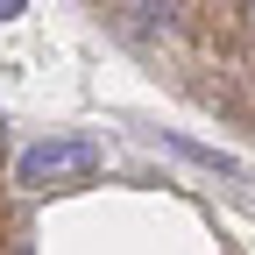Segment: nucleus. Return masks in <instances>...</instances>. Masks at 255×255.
I'll return each mask as SVG.
<instances>
[{"instance_id":"f03ea898","label":"nucleus","mask_w":255,"mask_h":255,"mask_svg":"<svg viewBox=\"0 0 255 255\" xmlns=\"http://www.w3.org/2000/svg\"><path fill=\"white\" fill-rule=\"evenodd\" d=\"M121 7H128V14H135V21H163V14L177 7V0H121Z\"/></svg>"},{"instance_id":"20e7f679","label":"nucleus","mask_w":255,"mask_h":255,"mask_svg":"<svg viewBox=\"0 0 255 255\" xmlns=\"http://www.w3.org/2000/svg\"><path fill=\"white\" fill-rule=\"evenodd\" d=\"M248 14H255V0H248Z\"/></svg>"},{"instance_id":"f257e3e1","label":"nucleus","mask_w":255,"mask_h":255,"mask_svg":"<svg viewBox=\"0 0 255 255\" xmlns=\"http://www.w3.org/2000/svg\"><path fill=\"white\" fill-rule=\"evenodd\" d=\"M100 170V149L92 142H78V135H64V142H36L14 163V184H28V191H43V184H71V177H92Z\"/></svg>"},{"instance_id":"7ed1b4c3","label":"nucleus","mask_w":255,"mask_h":255,"mask_svg":"<svg viewBox=\"0 0 255 255\" xmlns=\"http://www.w3.org/2000/svg\"><path fill=\"white\" fill-rule=\"evenodd\" d=\"M21 7H28V0H0V21H14V14H21Z\"/></svg>"}]
</instances>
